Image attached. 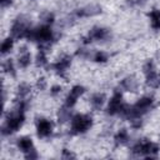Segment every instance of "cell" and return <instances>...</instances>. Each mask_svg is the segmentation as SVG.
I'll list each match as a JSON object with an SVG mask.
<instances>
[{"instance_id":"1","label":"cell","mask_w":160,"mask_h":160,"mask_svg":"<svg viewBox=\"0 0 160 160\" xmlns=\"http://www.w3.org/2000/svg\"><path fill=\"white\" fill-rule=\"evenodd\" d=\"M72 130L76 132H84L86 131L91 125V118L88 115H76L72 118L71 121Z\"/></svg>"},{"instance_id":"2","label":"cell","mask_w":160,"mask_h":160,"mask_svg":"<svg viewBox=\"0 0 160 160\" xmlns=\"http://www.w3.org/2000/svg\"><path fill=\"white\" fill-rule=\"evenodd\" d=\"M28 36L34 39V40L44 42V41H49L51 39L52 34H51V29L49 26H40L36 30H34L31 32H28Z\"/></svg>"},{"instance_id":"3","label":"cell","mask_w":160,"mask_h":160,"mask_svg":"<svg viewBox=\"0 0 160 160\" xmlns=\"http://www.w3.org/2000/svg\"><path fill=\"white\" fill-rule=\"evenodd\" d=\"M122 109H124V106H122V104H121V95L115 94V95L111 98L110 102H109L108 110H109L110 114H115V112L122 111Z\"/></svg>"},{"instance_id":"4","label":"cell","mask_w":160,"mask_h":160,"mask_svg":"<svg viewBox=\"0 0 160 160\" xmlns=\"http://www.w3.org/2000/svg\"><path fill=\"white\" fill-rule=\"evenodd\" d=\"M51 129H52V125L48 120H40L38 122V134L41 138H45V136L50 135L51 134Z\"/></svg>"},{"instance_id":"5","label":"cell","mask_w":160,"mask_h":160,"mask_svg":"<svg viewBox=\"0 0 160 160\" xmlns=\"http://www.w3.org/2000/svg\"><path fill=\"white\" fill-rule=\"evenodd\" d=\"M82 92H84V89H82V88L75 86V88L70 91V94H69V96H68V99H66V105H68V106H72V105L76 102V99H78Z\"/></svg>"},{"instance_id":"6","label":"cell","mask_w":160,"mask_h":160,"mask_svg":"<svg viewBox=\"0 0 160 160\" xmlns=\"http://www.w3.org/2000/svg\"><path fill=\"white\" fill-rule=\"evenodd\" d=\"M106 35H108L106 30L105 29H101V28H95L89 34L90 39H92V40H104L106 38Z\"/></svg>"},{"instance_id":"7","label":"cell","mask_w":160,"mask_h":160,"mask_svg":"<svg viewBox=\"0 0 160 160\" xmlns=\"http://www.w3.org/2000/svg\"><path fill=\"white\" fill-rule=\"evenodd\" d=\"M18 145H19L20 150L24 151V152L31 151V149H32V142H31V139H29V138H21V139H19Z\"/></svg>"},{"instance_id":"8","label":"cell","mask_w":160,"mask_h":160,"mask_svg":"<svg viewBox=\"0 0 160 160\" xmlns=\"http://www.w3.org/2000/svg\"><path fill=\"white\" fill-rule=\"evenodd\" d=\"M104 100H105V96H104L102 94H96V95L92 96V99H91V104H92L94 108L99 109V108H101V105L104 104Z\"/></svg>"},{"instance_id":"9","label":"cell","mask_w":160,"mask_h":160,"mask_svg":"<svg viewBox=\"0 0 160 160\" xmlns=\"http://www.w3.org/2000/svg\"><path fill=\"white\" fill-rule=\"evenodd\" d=\"M151 25L154 29L160 28V11H152L151 12Z\"/></svg>"},{"instance_id":"10","label":"cell","mask_w":160,"mask_h":160,"mask_svg":"<svg viewBox=\"0 0 160 160\" xmlns=\"http://www.w3.org/2000/svg\"><path fill=\"white\" fill-rule=\"evenodd\" d=\"M29 64H30V54H28V52L21 54L19 58V65L21 68H26Z\"/></svg>"},{"instance_id":"11","label":"cell","mask_w":160,"mask_h":160,"mask_svg":"<svg viewBox=\"0 0 160 160\" xmlns=\"http://www.w3.org/2000/svg\"><path fill=\"white\" fill-rule=\"evenodd\" d=\"M11 46H12V40H11V39H6V40L2 42V45H1V52H2V54H6V52L11 49Z\"/></svg>"},{"instance_id":"12","label":"cell","mask_w":160,"mask_h":160,"mask_svg":"<svg viewBox=\"0 0 160 160\" xmlns=\"http://www.w3.org/2000/svg\"><path fill=\"white\" fill-rule=\"evenodd\" d=\"M95 60H96V61H105V60H106V55L102 54V52H98V54L95 55Z\"/></svg>"},{"instance_id":"13","label":"cell","mask_w":160,"mask_h":160,"mask_svg":"<svg viewBox=\"0 0 160 160\" xmlns=\"http://www.w3.org/2000/svg\"><path fill=\"white\" fill-rule=\"evenodd\" d=\"M0 2H1V6H6L11 2V0H0Z\"/></svg>"}]
</instances>
